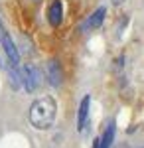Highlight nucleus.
<instances>
[{
  "label": "nucleus",
  "instance_id": "39448f33",
  "mask_svg": "<svg viewBox=\"0 0 144 148\" xmlns=\"http://www.w3.org/2000/svg\"><path fill=\"white\" fill-rule=\"evenodd\" d=\"M89 105H91V97L85 95L83 101H81V105H79V111H77V128H79V132L85 130L87 125H89Z\"/></svg>",
  "mask_w": 144,
  "mask_h": 148
},
{
  "label": "nucleus",
  "instance_id": "0eeeda50",
  "mask_svg": "<svg viewBox=\"0 0 144 148\" xmlns=\"http://www.w3.org/2000/svg\"><path fill=\"white\" fill-rule=\"evenodd\" d=\"M105 14H107L105 8H97L87 18V22L83 24V30H95V28H99L101 24H103V20H105Z\"/></svg>",
  "mask_w": 144,
  "mask_h": 148
},
{
  "label": "nucleus",
  "instance_id": "20e7f679",
  "mask_svg": "<svg viewBox=\"0 0 144 148\" xmlns=\"http://www.w3.org/2000/svg\"><path fill=\"white\" fill-rule=\"evenodd\" d=\"M47 81H49V85L51 87H59L61 85V81H63V71H61V65L57 63L56 59H51V61H47Z\"/></svg>",
  "mask_w": 144,
  "mask_h": 148
},
{
  "label": "nucleus",
  "instance_id": "9d476101",
  "mask_svg": "<svg viewBox=\"0 0 144 148\" xmlns=\"http://www.w3.org/2000/svg\"><path fill=\"white\" fill-rule=\"evenodd\" d=\"M124 0H112V4H122Z\"/></svg>",
  "mask_w": 144,
  "mask_h": 148
},
{
  "label": "nucleus",
  "instance_id": "6e6552de",
  "mask_svg": "<svg viewBox=\"0 0 144 148\" xmlns=\"http://www.w3.org/2000/svg\"><path fill=\"white\" fill-rule=\"evenodd\" d=\"M112 140H115V125H109L107 130L103 132V136L95 142V148H111Z\"/></svg>",
  "mask_w": 144,
  "mask_h": 148
},
{
  "label": "nucleus",
  "instance_id": "7ed1b4c3",
  "mask_svg": "<svg viewBox=\"0 0 144 148\" xmlns=\"http://www.w3.org/2000/svg\"><path fill=\"white\" fill-rule=\"evenodd\" d=\"M2 49H4V53H6V59H8V65H18L20 63V51H18V47L14 44V40L10 38L8 32H4L2 34Z\"/></svg>",
  "mask_w": 144,
  "mask_h": 148
},
{
  "label": "nucleus",
  "instance_id": "423d86ee",
  "mask_svg": "<svg viewBox=\"0 0 144 148\" xmlns=\"http://www.w3.org/2000/svg\"><path fill=\"white\" fill-rule=\"evenodd\" d=\"M61 20H63V6L59 0H53L47 8V22H49V26L57 28L61 24Z\"/></svg>",
  "mask_w": 144,
  "mask_h": 148
},
{
  "label": "nucleus",
  "instance_id": "f257e3e1",
  "mask_svg": "<svg viewBox=\"0 0 144 148\" xmlns=\"http://www.w3.org/2000/svg\"><path fill=\"white\" fill-rule=\"evenodd\" d=\"M57 113V105L51 97H42L30 107V123L38 130H45L53 125Z\"/></svg>",
  "mask_w": 144,
  "mask_h": 148
},
{
  "label": "nucleus",
  "instance_id": "f03ea898",
  "mask_svg": "<svg viewBox=\"0 0 144 148\" xmlns=\"http://www.w3.org/2000/svg\"><path fill=\"white\" fill-rule=\"evenodd\" d=\"M22 79H24L26 89L30 93H34L42 85V71H40V67H36V65H26L22 69Z\"/></svg>",
  "mask_w": 144,
  "mask_h": 148
},
{
  "label": "nucleus",
  "instance_id": "1a4fd4ad",
  "mask_svg": "<svg viewBox=\"0 0 144 148\" xmlns=\"http://www.w3.org/2000/svg\"><path fill=\"white\" fill-rule=\"evenodd\" d=\"M2 34H4V28H2V22H0V44H2Z\"/></svg>",
  "mask_w": 144,
  "mask_h": 148
}]
</instances>
